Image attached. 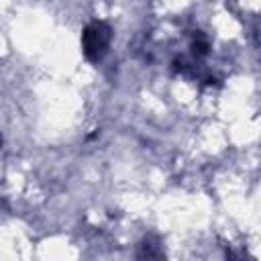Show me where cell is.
Wrapping results in <instances>:
<instances>
[{
  "instance_id": "6da1fadb",
  "label": "cell",
  "mask_w": 261,
  "mask_h": 261,
  "mask_svg": "<svg viewBox=\"0 0 261 261\" xmlns=\"http://www.w3.org/2000/svg\"><path fill=\"white\" fill-rule=\"evenodd\" d=\"M108 43V29L102 24H94L86 31L84 37V45H86V53L88 55H98Z\"/></svg>"
}]
</instances>
